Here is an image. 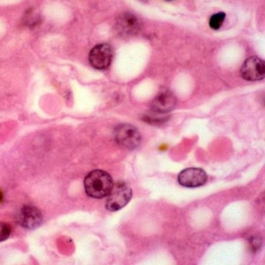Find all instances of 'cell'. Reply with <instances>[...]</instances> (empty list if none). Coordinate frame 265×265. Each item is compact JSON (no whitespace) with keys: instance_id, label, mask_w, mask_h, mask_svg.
<instances>
[{"instance_id":"obj_9","label":"cell","mask_w":265,"mask_h":265,"mask_svg":"<svg viewBox=\"0 0 265 265\" xmlns=\"http://www.w3.org/2000/svg\"><path fill=\"white\" fill-rule=\"evenodd\" d=\"M117 29L125 35H132L139 32L141 24L134 15L126 13L120 16L117 21Z\"/></svg>"},{"instance_id":"obj_1","label":"cell","mask_w":265,"mask_h":265,"mask_svg":"<svg viewBox=\"0 0 265 265\" xmlns=\"http://www.w3.org/2000/svg\"><path fill=\"white\" fill-rule=\"evenodd\" d=\"M114 184L111 176L100 170H96L88 174L84 181L87 194L94 199H102L107 196Z\"/></svg>"},{"instance_id":"obj_8","label":"cell","mask_w":265,"mask_h":265,"mask_svg":"<svg viewBox=\"0 0 265 265\" xmlns=\"http://www.w3.org/2000/svg\"><path fill=\"white\" fill-rule=\"evenodd\" d=\"M177 100L174 95L169 91H163L157 95L151 104V111L167 114L175 107Z\"/></svg>"},{"instance_id":"obj_3","label":"cell","mask_w":265,"mask_h":265,"mask_svg":"<svg viewBox=\"0 0 265 265\" xmlns=\"http://www.w3.org/2000/svg\"><path fill=\"white\" fill-rule=\"evenodd\" d=\"M114 135L118 143L129 149L136 148L141 142V136L139 130L130 124H122L117 126Z\"/></svg>"},{"instance_id":"obj_10","label":"cell","mask_w":265,"mask_h":265,"mask_svg":"<svg viewBox=\"0 0 265 265\" xmlns=\"http://www.w3.org/2000/svg\"><path fill=\"white\" fill-rule=\"evenodd\" d=\"M225 18L226 14L224 12L214 14L210 18L209 22L210 27L214 30H219L222 26Z\"/></svg>"},{"instance_id":"obj_12","label":"cell","mask_w":265,"mask_h":265,"mask_svg":"<svg viewBox=\"0 0 265 265\" xmlns=\"http://www.w3.org/2000/svg\"><path fill=\"white\" fill-rule=\"evenodd\" d=\"M11 233L9 226L4 223L0 222V242L7 240Z\"/></svg>"},{"instance_id":"obj_5","label":"cell","mask_w":265,"mask_h":265,"mask_svg":"<svg viewBox=\"0 0 265 265\" xmlns=\"http://www.w3.org/2000/svg\"><path fill=\"white\" fill-rule=\"evenodd\" d=\"M113 58L111 47L107 44L95 46L91 51L89 60L92 66L97 70H105L111 65Z\"/></svg>"},{"instance_id":"obj_13","label":"cell","mask_w":265,"mask_h":265,"mask_svg":"<svg viewBox=\"0 0 265 265\" xmlns=\"http://www.w3.org/2000/svg\"><path fill=\"white\" fill-rule=\"evenodd\" d=\"M252 243L253 245V247L255 248V249H258L261 245V241L259 240L258 238H252Z\"/></svg>"},{"instance_id":"obj_11","label":"cell","mask_w":265,"mask_h":265,"mask_svg":"<svg viewBox=\"0 0 265 265\" xmlns=\"http://www.w3.org/2000/svg\"><path fill=\"white\" fill-rule=\"evenodd\" d=\"M168 119V116L167 114H162L153 112L145 116V120L150 123H163Z\"/></svg>"},{"instance_id":"obj_4","label":"cell","mask_w":265,"mask_h":265,"mask_svg":"<svg viewBox=\"0 0 265 265\" xmlns=\"http://www.w3.org/2000/svg\"><path fill=\"white\" fill-rule=\"evenodd\" d=\"M240 72L245 80L251 82L262 80L265 75V62L258 57H251L244 62Z\"/></svg>"},{"instance_id":"obj_6","label":"cell","mask_w":265,"mask_h":265,"mask_svg":"<svg viewBox=\"0 0 265 265\" xmlns=\"http://www.w3.org/2000/svg\"><path fill=\"white\" fill-rule=\"evenodd\" d=\"M18 221L23 228L27 230L37 229L42 223L43 216L40 210L32 206H25L19 211Z\"/></svg>"},{"instance_id":"obj_14","label":"cell","mask_w":265,"mask_h":265,"mask_svg":"<svg viewBox=\"0 0 265 265\" xmlns=\"http://www.w3.org/2000/svg\"><path fill=\"white\" fill-rule=\"evenodd\" d=\"M3 200V194L0 191V202Z\"/></svg>"},{"instance_id":"obj_2","label":"cell","mask_w":265,"mask_h":265,"mask_svg":"<svg viewBox=\"0 0 265 265\" xmlns=\"http://www.w3.org/2000/svg\"><path fill=\"white\" fill-rule=\"evenodd\" d=\"M132 197L130 186L123 182L114 184L106 203V208L111 211L119 210L129 203Z\"/></svg>"},{"instance_id":"obj_7","label":"cell","mask_w":265,"mask_h":265,"mask_svg":"<svg viewBox=\"0 0 265 265\" xmlns=\"http://www.w3.org/2000/svg\"><path fill=\"white\" fill-rule=\"evenodd\" d=\"M179 183L186 188H197L204 185L207 181V175L200 168H188L179 174Z\"/></svg>"}]
</instances>
